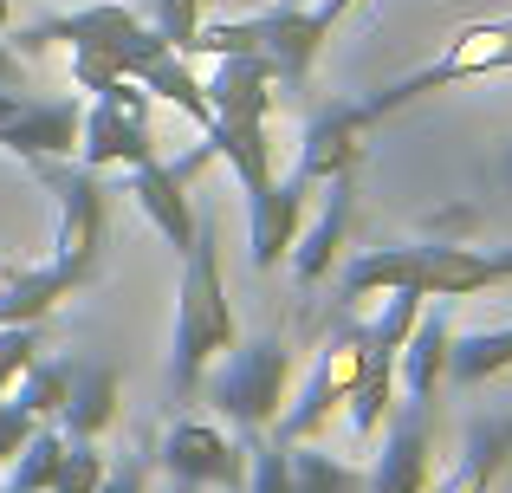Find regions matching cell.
Returning a JSON list of instances; mask_svg holds the SVG:
<instances>
[{
    "label": "cell",
    "mask_w": 512,
    "mask_h": 493,
    "mask_svg": "<svg viewBox=\"0 0 512 493\" xmlns=\"http://www.w3.org/2000/svg\"><path fill=\"white\" fill-rule=\"evenodd\" d=\"M234 305H227V279H221V221L201 202L195 215V241L182 253V299H175V351H169V390L175 403L195 396L201 370L234 344Z\"/></svg>",
    "instance_id": "6da1fadb"
},
{
    "label": "cell",
    "mask_w": 512,
    "mask_h": 493,
    "mask_svg": "<svg viewBox=\"0 0 512 493\" xmlns=\"http://www.w3.org/2000/svg\"><path fill=\"white\" fill-rule=\"evenodd\" d=\"M46 46L104 52V59H117L130 78L169 52L163 39H156V26L143 20V13L117 7V0H85V7H72V13H52V20H33V26L13 33V52H20V59H33V52H46Z\"/></svg>",
    "instance_id": "7a4b0ae2"
},
{
    "label": "cell",
    "mask_w": 512,
    "mask_h": 493,
    "mask_svg": "<svg viewBox=\"0 0 512 493\" xmlns=\"http://www.w3.org/2000/svg\"><path fill=\"white\" fill-rule=\"evenodd\" d=\"M46 176V189L59 195V234H52V266L78 286L98 279V260H104V228H111V202H104V169H65V156L52 163H33Z\"/></svg>",
    "instance_id": "3957f363"
},
{
    "label": "cell",
    "mask_w": 512,
    "mask_h": 493,
    "mask_svg": "<svg viewBox=\"0 0 512 493\" xmlns=\"http://www.w3.org/2000/svg\"><path fill=\"white\" fill-rule=\"evenodd\" d=\"M286 377H292V357L279 338H247V344H227V364L208 377V396L240 435H266L286 409Z\"/></svg>",
    "instance_id": "277c9868"
},
{
    "label": "cell",
    "mask_w": 512,
    "mask_h": 493,
    "mask_svg": "<svg viewBox=\"0 0 512 493\" xmlns=\"http://www.w3.org/2000/svg\"><path fill=\"white\" fill-rule=\"evenodd\" d=\"M487 72H512V20L461 26V33H454L448 46L422 65V72H409V78H396V85L370 91V98H363V111H370V117H389V111H402V104L428 98V91H448V85H461V78H487Z\"/></svg>",
    "instance_id": "5b68a950"
},
{
    "label": "cell",
    "mask_w": 512,
    "mask_h": 493,
    "mask_svg": "<svg viewBox=\"0 0 512 493\" xmlns=\"http://www.w3.org/2000/svg\"><path fill=\"white\" fill-rule=\"evenodd\" d=\"M363 364H370V325H363V318H344V325L325 338V351H318V364H312V377H305L299 403H286V409H279L273 442H286V448L312 442V435L331 422V409H338L344 396L357 390Z\"/></svg>",
    "instance_id": "8992f818"
},
{
    "label": "cell",
    "mask_w": 512,
    "mask_h": 493,
    "mask_svg": "<svg viewBox=\"0 0 512 493\" xmlns=\"http://www.w3.org/2000/svg\"><path fill=\"white\" fill-rule=\"evenodd\" d=\"M163 468L182 487H227V493H240L247 487V448L227 442L214 422H188L182 416L163 435Z\"/></svg>",
    "instance_id": "52a82bcc"
},
{
    "label": "cell",
    "mask_w": 512,
    "mask_h": 493,
    "mask_svg": "<svg viewBox=\"0 0 512 493\" xmlns=\"http://www.w3.org/2000/svg\"><path fill=\"white\" fill-rule=\"evenodd\" d=\"M370 124L376 117L363 111V104H331V111H318L312 130H305V143H299V169H292V176L312 189V182H331V176H344V169H357L363 163V130Z\"/></svg>",
    "instance_id": "ba28073f"
},
{
    "label": "cell",
    "mask_w": 512,
    "mask_h": 493,
    "mask_svg": "<svg viewBox=\"0 0 512 493\" xmlns=\"http://www.w3.org/2000/svg\"><path fill=\"white\" fill-rule=\"evenodd\" d=\"M78 156H85L91 169H137V163H150L156 156L150 117L124 111V104H111V98H91L85 124H78Z\"/></svg>",
    "instance_id": "9c48e42d"
},
{
    "label": "cell",
    "mask_w": 512,
    "mask_h": 493,
    "mask_svg": "<svg viewBox=\"0 0 512 493\" xmlns=\"http://www.w3.org/2000/svg\"><path fill=\"white\" fill-rule=\"evenodd\" d=\"M78 124H85V104L78 98H26L20 117L0 124V150L26 156V163H52V156H72L78 150Z\"/></svg>",
    "instance_id": "30bf717a"
},
{
    "label": "cell",
    "mask_w": 512,
    "mask_h": 493,
    "mask_svg": "<svg viewBox=\"0 0 512 493\" xmlns=\"http://www.w3.org/2000/svg\"><path fill=\"white\" fill-rule=\"evenodd\" d=\"M350 215H357V169H344V176L325 182V215L312 221V228L292 241V273H299V286H318V279L338 266L344 253V234H350Z\"/></svg>",
    "instance_id": "8fae6325"
},
{
    "label": "cell",
    "mask_w": 512,
    "mask_h": 493,
    "mask_svg": "<svg viewBox=\"0 0 512 493\" xmlns=\"http://www.w3.org/2000/svg\"><path fill=\"white\" fill-rule=\"evenodd\" d=\"M448 338H454L448 305H422L415 331L396 351V403H435L441 377H448Z\"/></svg>",
    "instance_id": "7c38bea8"
},
{
    "label": "cell",
    "mask_w": 512,
    "mask_h": 493,
    "mask_svg": "<svg viewBox=\"0 0 512 493\" xmlns=\"http://www.w3.org/2000/svg\"><path fill=\"white\" fill-rule=\"evenodd\" d=\"M428 487V403H396L383 455L370 468V493H422Z\"/></svg>",
    "instance_id": "4fadbf2b"
},
{
    "label": "cell",
    "mask_w": 512,
    "mask_h": 493,
    "mask_svg": "<svg viewBox=\"0 0 512 493\" xmlns=\"http://www.w3.org/2000/svg\"><path fill=\"white\" fill-rule=\"evenodd\" d=\"M201 85H208L214 117H273V98H279V78L266 52H221Z\"/></svg>",
    "instance_id": "5bb4252c"
},
{
    "label": "cell",
    "mask_w": 512,
    "mask_h": 493,
    "mask_svg": "<svg viewBox=\"0 0 512 493\" xmlns=\"http://www.w3.org/2000/svg\"><path fill=\"white\" fill-rule=\"evenodd\" d=\"M130 202L150 215V228L163 234L175 253H188V241H195V195H188V182H175V169L163 156L130 169Z\"/></svg>",
    "instance_id": "9a60e30c"
},
{
    "label": "cell",
    "mask_w": 512,
    "mask_h": 493,
    "mask_svg": "<svg viewBox=\"0 0 512 493\" xmlns=\"http://www.w3.org/2000/svg\"><path fill=\"white\" fill-rule=\"evenodd\" d=\"M487 286H500L487 253H474L461 241H422L415 247V292L422 299H474Z\"/></svg>",
    "instance_id": "2e32d148"
},
{
    "label": "cell",
    "mask_w": 512,
    "mask_h": 493,
    "mask_svg": "<svg viewBox=\"0 0 512 493\" xmlns=\"http://www.w3.org/2000/svg\"><path fill=\"white\" fill-rule=\"evenodd\" d=\"M305 228V182L279 176L260 202H247V234H253V266H279Z\"/></svg>",
    "instance_id": "e0dca14e"
},
{
    "label": "cell",
    "mask_w": 512,
    "mask_h": 493,
    "mask_svg": "<svg viewBox=\"0 0 512 493\" xmlns=\"http://www.w3.org/2000/svg\"><path fill=\"white\" fill-rule=\"evenodd\" d=\"M201 137H214V150H221V163L240 176V195L247 202H260L266 189H273V143H266V117H214Z\"/></svg>",
    "instance_id": "ac0fdd59"
},
{
    "label": "cell",
    "mask_w": 512,
    "mask_h": 493,
    "mask_svg": "<svg viewBox=\"0 0 512 493\" xmlns=\"http://www.w3.org/2000/svg\"><path fill=\"white\" fill-rule=\"evenodd\" d=\"M59 422L72 442H98L117 422V370L111 364H72V390H65Z\"/></svg>",
    "instance_id": "d6986e66"
},
{
    "label": "cell",
    "mask_w": 512,
    "mask_h": 493,
    "mask_svg": "<svg viewBox=\"0 0 512 493\" xmlns=\"http://www.w3.org/2000/svg\"><path fill=\"white\" fill-rule=\"evenodd\" d=\"M506 461H512V416H480L474 435H467L461 468L441 481V493H493Z\"/></svg>",
    "instance_id": "ffe728a7"
},
{
    "label": "cell",
    "mask_w": 512,
    "mask_h": 493,
    "mask_svg": "<svg viewBox=\"0 0 512 493\" xmlns=\"http://www.w3.org/2000/svg\"><path fill=\"white\" fill-rule=\"evenodd\" d=\"M59 299H72V279L59 266H33V273H7L0 279V325H46V312Z\"/></svg>",
    "instance_id": "44dd1931"
},
{
    "label": "cell",
    "mask_w": 512,
    "mask_h": 493,
    "mask_svg": "<svg viewBox=\"0 0 512 493\" xmlns=\"http://www.w3.org/2000/svg\"><path fill=\"white\" fill-rule=\"evenodd\" d=\"M500 370H512V325L448 338V383L454 390H480V383L500 377Z\"/></svg>",
    "instance_id": "7402d4cb"
},
{
    "label": "cell",
    "mask_w": 512,
    "mask_h": 493,
    "mask_svg": "<svg viewBox=\"0 0 512 493\" xmlns=\"http://www.w3.org/2000/svg\"><path fill=\"white\" fill-rule=\"evenodd\" d=\"M137 85L150 91V98H169L182 117H195L201 130L214 124V104H208V85H201V72H195V59H182V52H163V59H150L137 72Z\"/></svg>",
    "instance_id": "603a6c76"
},
{
    "label": "cell",
    "mask_w": 512,
    "mask_h": 493,
    "mask_svg": "<svg viewBox=\"0 0 512 493\" xmlns=\"http://www.w3.org/2000/svg\"><path fill=\"white\" fill-rule=\"evenodd\" d=\"M344 409H350V429H357V435H376V429H383L389 409H396V357L370 351V364H363L357 390L344 396Z\"/></svg>",
    "instance_id": "cb8c5ba5"
},
{
    "label": "cell",
    "mask_w": 512,
    "mask_h": 493,
    "mask_svg": "<svg viewBox=\"0 0 512 493\" xmlns=\"http://www.w3.org/2000/svg\"><path fill=\"white\" fill-rule=\"evenodd\" d=\"M415 247H422V241H409V247H376V253H363V260H350L344 299H370V292L415 286Z\"/></svg>",
    "instance_id": "d4e9b609"
},
{
    "label": "cell",
    "mask_w": 512,
    "mask_h": 493,
    "mask_svg": "<svg viewBox=\"0 0 512 493\" xmlns=\"http://www.w3.org/2000/svg\"><path fill=\"white\" fill-rule=\"evenodd\" d=\"M59 461H65V429H52V422H39L33 435H26V448L7 461V487L13 493H52V481H59Z\"/></svg>",
    "instance_id": "484cf974"
},
{
    "label": "cell",
    "mask_w": 512,
    "mask_h": 493,
    "mask_svg": "<svg viewBox=\"0 0 512 493\" xmlns=\"http://www.w3.org/2000/svg\"><path fill=\"white\" fill-rule=\"evenodd\" d=\"M292 493H370V474L338 455H318L312 442L292 448Z\"/></svg>",
    "instance_id": "4316f807"
},
{
    "label": "cell",
    "mask_w": 512,
    "mask_h": 493,
    "mask_svg": "<svg viewBox=\"0 0 512 493\" xmlns=\"http://www.w3.org/2000/svg\"><path fill=\"white\" fill-rule=\"evenodd\" d=\"M65 390H72V364H46V357H39V364L13 383V403H20L33 422H52L65 409Z\"/></svg>",
    "instance_id": "83f0119b"
},
{
    "label": "cell",
    "mask_w": 512,
    "mask_h": 493,
    "mask_svg": "<svg viewBox=\"0 0 512 493\" xmlns=\"http://www.w3.org/2000/svg\"><path fill=\"white\" fill-rule=\"evenodd\" d=\"M422 305H428V299H422L415 286H396V292H389V299H383V312L370 318V351L396 357V351H402V338L415 331V318H422Z\"/></svg>",
    "instance_id": "f1b7e54d"
},
{
    "label": "cell",
    "mask_w": 512,
    "mask_h": 493,
    "mask_svg": "<svg viewBox=\"0 0 512 493\" xmlns=\"http://www.w3.org/2000/svg\"><path fill=\"white\" fill-rule=\"evenodd\" d=\"M150 26H156V39H163L169 52L195 59V46H201V0H150Z\"/></svg>",
    "instance_id": "f546056e"
},
{
    "label": "cell",
    "mask_w": 512,
    "mask_h": 493,
    "mask_svg": "<svg viewBox=\"0 0 512 493\" xmlns=\"http://www.w3.org/2000/svg\"><path fill=\"white\" fill-rule=\"evenodd\" d=\"M39 344H46V325H0V396L39 364Z\"/></svg>",
    "instance_id": "4dcf8cb0"
},
{
    "label": "cell",
    "mask_w": 512,
    "mask_h": 493,
    "mask_svg": "<svg viewBox=\"0 0 512 493\" xmlns=\"http://www.w3.org/2000/svg\"><path fill=\"white\" fill-rule=\"evenodd\" d=\"M104 455H98V442H72L65 435V461H59V481H52V493H98L104 487Z\"/></svg>",
    "instance_id": "1f68e13d"
},
{
    "label": "cell",
    "mask_w": 512,
    "mask_h": 493,
    "mask_svg": "<svg viewBox=\"0 0 512 493\" xmlns=\"http://www.w3.org/2000/svg\"><path fill=\"white\" fill-rule=\"evenodd\" d=\"M247 455H253V493H292V448L286 442L247 435Z\"/></svg>",
    "instance_id": "d6a6232c"
},
{
    "label": "cell",
    "mask_w": 512,
    "mask_h": 493,
    "mask_svg": "<svg viewBox=\"0 0 512 493\" xmlns=\"http://www.w3.org/2000/svg\"><path fill=\"white\" fill-rule=\"evenodd\" d=\"M33 429H39V422L26 416V409L13 403V396H0V461H13V455H20V448H26V435H33Z\"/></svg>",
    "instance_id": "836d02e7"
},
{
    "label": "cell",
    "mask_w": 512,
    "mask_h": 493,
    "mask_svg": "<svg viewBox=\"0 0 512 493\" xmlns=\"http://www.w3.org/2000/svg\"><path fill=\"white\" fill-rule=\"evenodd\" d=\"M98 493H150V455L117 461V468L104 474V487H98Z\"/></svg>",
    "instance_id": "e575fe53"
},
{
    "label": "cell",
    "mask_w": 512,
    "mask_h": 493,
    "mask_svg": "<svg viewBox=\"0 0 512 493\" xmlns=\"http://www.w3.org/2000/svg\"><path fill=\"white\" fill-rule=\"evenodd\" d=\"M0 85H7V91H26V59L7 46V39H0Z\"/></svg>",
    "instance_id": "d590c367"
},
{
    "label": "cell",
    "mask_w": 512,
    "mask_h": 493,
    "mask_svg": "<svg viewBox=\"0 0 512 493\" xmlns=\"http://www.w3.org/2000/svg\"><path fill=\"white\" fill-rule=\"evenodd\" d=\"M487 260H493V273H500V279H512V247H500V253H487Z\"/></svg>",
    "instance_id": "8d00e7d4"
},
{
    "label": "cell",
    "mask_w": 512,
    "mask_h": 493,
    "mask_svg": "<svg viewBox=\"0 0 512 493\" xmlns=\"http://www.w3.org/2000/svg\"><path fill=\"white\" fill-rule=\"evenodd\" d=\"M7 20H13V7H7V0H0V33H7Z\"/></svg>",
    "instance_id": "74e56055"
},
{
    "label": "cell",
    "mask_w": 512,
    "mask_h": 493,
    "mask_svg": "<svg viewBox=\"0 0 512 493\" xmlns=\"http://www.w3.org/2000/svg\"><path fill=\"white\" fill-rule=\"evenodd\" d=\"M0 493H13V487H0Z\"/></svg>",
    "instance_id": "f35d334b"
}]
</instances>
